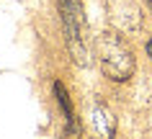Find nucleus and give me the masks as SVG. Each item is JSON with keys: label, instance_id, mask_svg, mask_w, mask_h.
Wrapping results in <instances>:
<instances>
[{"label": "nucleus", "instance_id": "nucleus-1", "mask_svg": "<svg viewBox=\"0 0 152 139\" xmlns=\"http://www.w3.org/2000/svg\"><path fill=\"white\" fill-rule=\"evenodd\" d=\"M96 57L101 72L113 82H126L137 70V57L132 44L124 39V33L116 28H106L96 39Z\"/></svg>", "mask_w": 152, "mask_h": 139}, {"label": "nucleus", "instance_id": "nucleus-2", "mask_svg": "<svg viewBox=\"0 0 152 139\" xmlns=\"http://www.w3.org/2000/svg\"><path fill=\"white\" fill-rule=\"evenodd\" d=\"M59 5V18H62V31H64V44L75 65L88 67L90 54L85 44V10L83 0H57Z\"/></svg>", "mask_w": 152, "mask_h": 139}, {"label": "nucleus", "instance_id": "nucleus-3", "mask_svg": "<svg viewBox=\"0 0 152 139\" xmlns=\"http://www.w3.org/2000/svg\"><path fill=\"white\" fill-rule=\"evenodd\" d=\"M106 13L111 28L121 31L124 36H132L142 28V8L137 5V0H106Z\"/></svg>", "mask_w": 152, "mask_h": 139}, {"label": "nucleus", "instance_id": "nucleus-4", "mask_svg": "<svg viewBox=\"0 0 152 139\" xmlns=\"http://www.w3.org/2000/svg\"><path fill=\"white\" fill-rule=\"evenodd\" d=\"M52 90H54V98L57 103H59V108H62L64 114V121H67V129H64V134H80V124H77V116H75V111H72V100H70V93H67V88H64V82L54 80V85H52Z\"/></svg>", "mask_w": 152, "mask_h": 139}, {"label": "nucleus", "instance_id": "nucleus-5", "mask_svg": "<svg viewBox=\"0 0 152 139\" xmlns=\"http://www.w3.org/2000/svg\"><path fill=\"white\" fill-rule=\"evenodd\" d=\"M93 126L103 137H113L116 134V119H113L111 108L106 106V103H96L93 106Z\"/></svg>", "mask_w": 152, "mask_h": 139}, {"label": "nucleus", "instance_id": "nucleus-6", "mask_svg": "<svg viewBox=\"0 0 152 139\" xmlns=\"http://www.w3.org/2000/svg\"><path fill=\"white\" fill-rule=\"evenodd\" d=\"M144 49H147V57H150V62H152V39H147V44H144Z\"/></svg>", "mask_w": 152, "mask_h": 139}]
</instances>
